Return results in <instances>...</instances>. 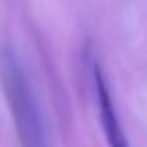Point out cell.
Segmentation results:
<instances>
[{
  "label": "cell",
  "instance_id": "1",
  "mask_svg": "<svg viewBox=\"0 0 147 147\" xmlns=\"http://www.w3.org/2000/svg\"><path fill=\"white\" fill-rule=\"evenodd\" d=\"M95 89H97V101H99V115H101V125L107 137L109 147H129V141L121 129L113 97L109 93V87L105 83L103 73L95 67Z\"/></svg>",
  "mask_w": 147,
  "mask_h": 147
}]
</instances>
